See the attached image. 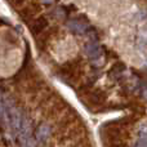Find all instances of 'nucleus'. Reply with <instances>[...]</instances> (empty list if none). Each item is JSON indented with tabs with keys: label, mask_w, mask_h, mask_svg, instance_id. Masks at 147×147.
<instances>
[{
	"label": "nucleus",
	"mask_w": 147,
	"mask_h": 147,
	"mask_svg": "<svg viewBox=\"0 0 147 147\" xmlns=\"http://www.w3.org/2000/svg\"><path fill=\"white\" fill-rule=\"evenodd\" d=\"M48 26V21L45 17H38L31 25V32L34 35H39L40 32H43L45 30V27Z\"/></svg>",
	"instance_id": "1"
},
{
	"label": "nucleus",
	"mask_w": 147,
	"mask_h": 147,
	"mask_svg": "<svg viewBox=\"0 0 147 147\" xmlns=\"http://www.w3.org/2000/svg\"><path fill=\"white\" fill-rule=\"evenodd\" d=\"M49 136H51V127L48 124H45V123L41 124L36 129V138H38V141L44 142V141H47L49 138Z\"/></svg>",
	"instance_id": "2"
},
{
	"label": "nucleus",
	"mask_w": 147,
	"mask_h": 147,
	"mask_svg": "<svg viewBox=\"0 0 147 147\" xmlns=\"http://www.w3.org/2000/svg\"><path fill=\"white\" fill-rule=\"evenodd\" d=\"M67 26H69V28L72 31V32H76V34H81L85 31V25H84L83 22H80L79 20H72L70 21L69 23H67Z\"/></svg>",
	"instance_id": "3"
},
{
	"label": "nucleus",
	"mask_w": 147,
	"mask_h": 147,
	"mask_svg": "<svg viewBox=\"0 0 147 147\" xmlns=\"http://www.w3.org/2000/svg\"><path fill=\"white\" fill-rule=\"evenodd\" d=\"M85 53L88 54L90 58H96L99 54V48L98 45H96L94 43H89L85 45Z\"/></svg>",
	"instance_id": "4"
},
{
	"label": "nucleus",
	"mask_w": 147,
	"mask_h": 147,
	"mask_svg": "<svg viewBox=\"0 0 147 147\" xmlns=\"http://www.w3.org/2000/svg\"><path fill=\"white\" fill-rule=\"evenodd\" d=\"M137 147H147V133L143 132L140 136V141L137 143Z\"/></svg>",
	"instance_id": "5"
},
{
	"label": "nucleus",
	"mask_w": 147,
	"mask_h": 147,
	"mask_svg": "<svg viewBox=\"0 0 147 147\" xmlns=\"http://www.w3.org/2000/svg\"><path fill=\"white\" fill-rule=\"evenodd\" d=\"M8 1L12 5H14V7H21V5L25 3V0H8Z\"/></svg>",
	"instance_id": "6"
},
{
	"label": "nucleus",
	"mask_w": 147,
	"mask_h": 147,
	"mask_svg": "<svg viewBox=\"0 0 147 147\" xmlns=\"http://www.w3.org/2000/svg\"><path fill=\"white\" fill-rule=\"evenodd\" d=\"M52 1H53V0H43V3H45V4H51Z\"/></svg>",
	"instance_id": "7"
}]
</instances>
